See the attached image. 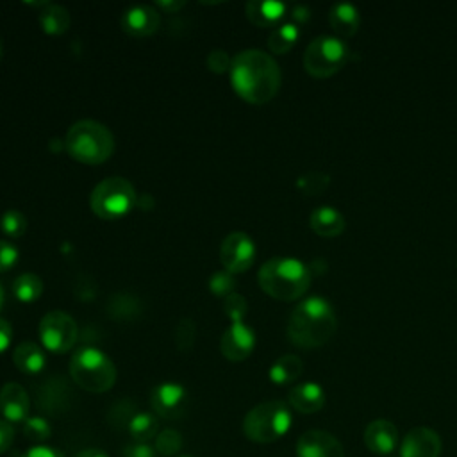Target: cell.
Listing matches in <instances>:
<instances>
[{
	"mask_svg": "<svg viewBox=\"0 0 457 457\" xmlns=\"http://www.w3.org/2000/svg\"><path fill=\"white\" fill-rule=\"evenodd\" d=\"M336 328L337 320L334 309L321 296L302 300L287 320L289 341L303 350L323 346L336 334Z\"/></svg>",
	"mask_w": 457,
	"mask_h": 457,
	"instance_id": "obj_2",
	"label": "cell"
},
{
	"mask_svg": "<svg viewBox=\"0 0 457 457\" xmlns=\"http://www.w3.org/2000/svg\"><path fill=\"white\" fill-rule=\"evenodd\" d=\"M18 261V250L14 245L0 239V271H7Z\"/></svg>",
	"mask_w": 457,
	"mask_h": 457,
	"instance_id": "obj_37",
	"label": "cell"
},
{
	"mask_svg": "<svg viewBox=\"0 0 457 457\" xmlns=\"http://www.w3.org/2000/svg\"><path fill=\"white\" fill-rule=\"evenodd\" d=\"M220 259L227 271L243 273L246 271L255 259V245L252 237L245 232L228 234L220 246Z\"/></svg>",
	"mask_w": 457,
	"mask_h": 457,
	"instance_id": "obj_10",
	"label": "cell"
},
{
	"mask_svg": "<svg viewBox=\"0 0 457 457\" xmlns=\"http://www.w3.org/2000/svg\"><path fill=\"white\" fill-rule=\"evenodd\" d=\"M12 361H14V366L25 375L39 373L46 362L41 346L36 345L34 341L20 343L12 352Z\"/></svg>",
	"mask_w": 457,
	"mask_h": 457,
	"instance_id": "obj_22",
	"label": "cell"
},
{
	"mask_svg": "<svg viewBox=\"0 0 457 457\" xmlns=\"http://www.w3.org/2000/svg\"><path fill=\"white\" fill-rule=\"evenodd\" d=\"M309 225L314 234L321 237H336L345 230V218L334 207H318L311 212Z\"/></svg>",
	"mask_w": 457,
	"mask_h": 457,
	"instance_id": "obj_20",
	"label": "cell"
},
{
	"mask_svg": "<svg viewBox=\"0 0 457 457\" xmlns=\"http://www.w3.org/2000/svg\"><path fill=\"white\" fill-rule=\"evenodd\" d=\"M73 457H109V455L100 448H86V450L75 453Z\"/></svg>",
	"mask_w": 457,
	"mask_h": 457,
	"instance_id": "obj_43",
	"label": "cell"
},
{
	"mask_svg": "<svg viewBox=\"0 0 457 457\" xmlns=\"http://www.w3.org/2000/svg\"><path fill=\"white\" fill-rule=\"evenodd\" d=\"M257 278L266 295L280 302H291L309 289L311 271L293 257H273L261 266Z\"/></svg>",
	"mask_w": 457,
	"mask_h": 457,
	"instance_id": "obj_3",
	"label": "cell"
},
{
	"mask_svg": "<svg viewBox=\"0 0 457 457\" xmlns=\"http://www.w3.org/2000/svg\"><path fill=\"white\" fill-rule=\"evenodd\" d=\"M253 346L255 336L245 323H232L228 328H225L220 339L221 353L234 362L245 361L253 352Z\"/></svg>",
	"mask_w": 457,
	"mask_h": 457,
	"instance_id": "obj_14",
	"label": "cell"
},
{
	"mask_svg": "<svg viewBox=\"0 0 457 457\" xmlns=\"http://www.w3.org/2000/svg\"><path fill=\"white\" fill-rule=\"evenodd\" d=\"M364 445L377 455H391L400 445L398 428L389 420H373L364 428Z\"/></svg>",
	"mask_w": 457,
	"mask_h": 457,
	"instance_id": "obj_15",
	"label": "cell"
},
{
	"mask_svg": "<svg viewBox=\"0 0 457 457\" xmlns=\"http://www.w3.org/2000/svg\"><path fill=\"white\" fill-rule=\"evenodd\" d=\"M328 23L339 39L352 37L359 30L361 16L352 4H336L328 12Z\"/></svg>",
	"mask_w": 457,
	"mask_h": 457,
	"instance_id": "obj_21",
	"label": "cell"
},
{
	"mask_svg": "<svg viewBox=\"0 0 457 457\" xmlns=\"http://www.w3.org/2000/svg\"><path fill=\"white\" fill-rule=\"evenodd\" d=\"M287 402L295 411L302 414H312L323 409L325 391L316 382H302L289 391Z\"/></svg>",
	"mask_w": 457,
	"mask_h": 457,
	"instance_id": "obj_18",
	"label": "cell"
},
{
	"mask_svg": "<svg viewBox=\"0 0 457 457\" xmlns=\"http://www.w3.org/2000/svg\"><path fill=\"white\" fill-rule=\"evenodd\" d=\"M348 61L346 45L334 36H320L303 52V68L311 77L328 79Z\"/></svg>",
	"mask_w": 457,
	"mask_h": 457,
	"instance_id": "obj_8",
	"label": "cell"
},
{
	"mask_svg": "<svg viewBox=\"0 0 457 457\" xmlns=\"http://www.w3.org/2000/svg\"><path fill=\"white\" fill-rule=\"evenodd\" d=\"M298 37H300V30L296 27V23H282L270 32L268 46L273 54L282 55L296 45Z\"/></svg>",
	"mask_w": 457,
	"mask_h": 457,
	"instance_id": "obj_26",
	"label": "cell"
},
{
	"mask_svg": "<svg viewBox=\"0 0 457 457\" xmlns=\"http://www.w3.org/2000/svg\"><path fill=\"white\" fill-rule=\"evenodd\" d=\"M137 204V195L123 177H109L95 186L91 191V211L102 220H118L129 214Z\"/></svg>",
	"mask_w": 457,
	"mask_h": 457,
	"instance_id": "obj_7",
	"label": "cell"
},
{
	"mask_svg": "<svg viewBox=\"0 0 457 457\" xmlns=\"http://www.w3.org/2000/svg\"><path fill=\"white\" fill-rule=\"evenodd\" d=\"M12 293L21 302H34L43 293V282L36 273H21L12 282Z\"/></svg>",
	"mask_w": 457,
	"mask_h": 457,
	"instance_id": "obj_27",
	"label": "cell"
},
{
	"mask_svg": "<svg viewBox=\"0 0 457 457\" xmlns=\"http://www.w3.org/2000/svg\"><path fill=\"white\" fill-rule=\"evenodd\" d=\"M179 457H193V455H179Z\"/></svg>",
	"mask_w": 457,
	"mask_h": 457,
	"instance_id": "obj_47",
	"label": "cell"
},
{
	"mask_svg": "<svg viewBox=\"0 0 457 457\" xmlns=\"http://www.w3.org/2000/svg\"><path fill=\"white\" fill-rule=\"evenodd\" d=\"M400 457H439L443 450L441 437L428 427L411 428L400 441Z\"/></svg>",
	"mask_w": 457,
	"mask_h": 457,
	"instance_id": "obj_12",
	"label": "cell"
},
{
	"mask_svg": "<svg viewBox=\"0 0 457 457\" xmlns=\"http://www.w3.org/2000/svg\"><path fill=\"white\" fill-rule=\"evenodd\" d=\"M12 441H14V427L9 421L0 420V453L7 452Z\"/></svg>",
	"mask_w": 457,
	"mask_h": 457,
	"instance_id": "obj_39",
	"label": "cell"
},
{
	"mask_svg": "<svg viewBox=\"0 0 457 457\" xmlns=\"http://www.w3.org/2000/svg\"><path fill=\"white\" fill-rule=\"evenodd\" d=\"M161 12L152 5H134L121 14V29L132 37H146L157 32Z\"/></svg>",
	"mask_w": 457,
	"mask_h": 457,
	"instance_id": "obj_17",
	"label": "cell"
},
{
	"mask_svg": "<svg viewBox=\"0 0 457 457\" xmlns=\"http://www.w3.org/2000/svg\"><path fill=\"white\" fill-rule=\"evenodd\" d=\"M23 434L27 439H30L34 443H43L50 437L52 427L46 421V418H43V416H29L23 423Z\"/></svg>",
	"mask_w": 457,
	"mask_h": 457,
	"instance_id": "obj_31",
	"label": "cell"
},
{
	"mask_svg": "<svg viewBox=\"0 0 457 457\" xmlns=\"http://www.w3.org/2000/svg\"><path fill=\"white\" fill-rule=\"evenodd\" d=\"M2 305H4V287L0 284V309H2Z\"/></svg>",
	"mask_w": 457,
	"mask_h": 457,
	"instance_id": "obj_45",
	"label": "cell"
},
{
	"mask_svg": "<svg viewBox=\"0 0 457 457\" xmlns=\"http://www.w3.org/2000/svg\"><path fill=\"white\" fill-rule=\"evenodd\" d=\"M296 457H345V450L336 436L312 428L298 437Z\"/></svg>",
	"mask_w": 457,
	"mask_h": 457,
	"instance_id": "obj_13",
	"label": "cell"
},
{
	"mask_svg": "<svg viewBox=\"0 0 457 457\" xmlns=\"http://www.w3.org/2000/svg\"><path fill=\"white\" fill-rule=\"evenodd\" d=\"M109 312L114 320H132L137 312V300L127 295H116L109 302Z\"/></svg>",
	"mask_w": 457,
	"mask_h": 457,
	"instance_id": "obj_29",
	"label": "cell"
},
{
	"mask_svg": "<svg viewBox=\"0 0 457 457\" xmlns=\"http://www.w3.org/2000/svg\"><path fill=\"white\" fill-rule=\"evenodd\" d=\"M21 457H64V453L54 446L36 445V446L29 448Z\"/></svg>",
	"mask_w": 457,
	"mask_h": 457,
	"instance_id": "obj_40",
	"label": "cell"
},
{
	"mask_svg": "<svg viewBox=\"0 0 457 457\" xmlns=\"http://www.w3.org/2000/svg\"><path fill=\"white\" fill-rule=\"evenodd\" d=\"M39 23L46 34L59 36L70 29V14L62 5L46 4L39 12Z\"/></svg>",
	"mask_w": 457,
	"mask_h": 457,
	"instance_id": "obj_25",
	"label": "cell"
},
{
	"mask_svg": "<svg viewBox=\"0 0 457 457\" xmlns=\"http://www.w3.org/2000/svg\"><path fill=\"white\" fill-rule=\"evenodd\" d=\"M127 430L132 436L134 443H148L159 434V420L155 414L141 411L130 418Z\"/></svg>",
	"mask_w": 457,
	"mask_h": 457,
	"instance_id": "obj_24",
	"label": "cell"
},
{
	"mask_svg": "<svg viewBox=\"0 0 457 457\" xmlns=\"http://www.w3.org/2000/svg\"><path fill=\"white\" fill-rule=\"evenodd\" d=\"M2 55H4V48H2V43H0V59H2Z\"/></svg>",
	"mask_w": 457,
	"mask_h": 457,
	"instance_id": "obj_46",
	"label": "cell"
},
{
	"mask_svg": "<svg viewBox=\"0 0 457 457\" xmlns=\"http://www.w3.org/2000/svg\"><path fill=\"white\" fill-rule=\"evenodd\" d=\"M234 286H236L234 275H232L230 271H227V270L212 273V277H211V280H209V289H211L214 295L225 296V298H227L228 295H232Z\"/></svg>",
	"mask_w": 457,
	"mask_h": 457,
	"instance_id": "obj_35",
	"label": "cell"
},
{
	"mask_svg": "<svg viewBox=\"0 0 457 457\" xmlns=\"http://www.w3.org/2000/svg\"><path fill=\"white\" fill-rule=\"evenodd\" d=\"M39 337L50 352L64 353L77 343L79 327L68 312L50 311L39 321Z\"/></svg>",
	"mask_w": 457,
	"mask_h": 457,
	"instance_id": "obj_9",
	"label": "cell"
},
{
	"mask_svg": "<svg viewBox=\"0 0 457 457\" xmlns=\"http://www.w3.org/2000/svg\"><path fill=\"white\" fill-rule=\"evenodd\" d=\"M207 68L212 71V73H225V71H230V66H232V59L228 57V54L225 50H212L209 52L207 55Z\"/></svg>",
	"mask_w": 457,
	"mask_h": 457,
	"instance_id": "obj_36",
	"label": "cell"
},
{
	"mask_svg": "<svg viewBox=\"0 0 457 457\" xmlns=\"http://www.w3.org/2000/svg\"><path fill=\"white\" fill-rule=\"evenodd\" d=\"M246 309H248V303L245 300L243 295H237V293H232L225 298L223 302V311L227 314V318L232 321V323H241V320L245 318L246 314Z\"/></svg>",
	"mask_w": 457,
	"mask_h": 457,
	"instance_id": "obj_34",
	"label": "cell"
},
{
	"mask_svg": "<svg viewBox=\"0 0 457 457\" xmlns=\"http://www.w3.org/2000/svg\"><path fill=\"white\" fill-rule=\"evenodd\" d=\"M230 84L245 102L261 105L278 93L280 68L262 50H243L232 59Z\"/></svg>",
	"mask_w": 457,
	"mask_h": 457,
	"instance_id": "obj_1",
	"label": "cell"
},
{
	"mask_svg": "<svg viewBox=\"0 0 457 457\" xmlns=\"http://www.w3.org/2000/svg\"><path fill=\"white\" fill-rule=\"evenodd\" d=\"M293 416L287 403L268 400L252 407L243 420V432L253 443H273L291 428Z\"/></svg>",
	"mask_w": 457,
	"mask_h": 457,
	"instance_id": "obj_6",
	"label": "cell"
},
{
	"mask_svg": "<svg viewBox=\"0 0 457 457\" xmlns=\"http://www.w3.org/2000/svg\"><path fill=\"white\" fill-rule=\"evenodd\" d=\"M0 227H2V232L9 237H20L25 234L27 230V218L23 212L20 211H5L2 214V220H0Z\"/></svg>",
	"mask_w": 457,
	"mask_h": 457,
	"instance_id": "obj_32",
	"label": "cell"
},
{
	"mask_svg": "<svg viewBox=\"0 0 457 457\" xmlns=\"http://www.w3.org/2000/svg\"><path fill=\"white\" fill-rule=\"evenodd\" d=\"M293 20H295L296 23L307 21V20H309V9L303 7V5H296V7L293 9Z\"/></svg>",
	"mask_w": 457,
	"mask_h": 457,
	"instance_id": "obj_42",
	"label": "cell"
},
{
	"mask_svg": "<svg viewBox=\"0 0 457 457\" xmlns=\"http://www.w3.org/2000/svg\"><path fill=\"white\" fill-rule=\"evenodd\" d=\"M11 339H12V328H11V323L4 318H0V353H4L9 345H11Z\"/></svg>",
	"mask_w": 457,
	"mask_h": 457,
	"instance_id": "obj_41",
	"label": "cell"
},
{
	"mask_svg": "<svg viewBox=\"0 0 457 457\" xmlns=\"http://www.w3.org/2000/svg\"><path fill=\"white\" fill-rule=\"evenodd\" d=\"M303 370V362L298 355L293 353H286L282 357H278L271 368H270V380L277 386H286L295 382Z\"/></svg>",
	"mask_w": 457,
	"mask_h": 457,
	"instance_id": "obj_23",
	"label": "cell"
},
{
	"mask_svg": "<svg viewBox=\"0 0 457 457\" xmlns=\"http://www.w3.org/2000/svg\"><path fill=\"white\" fill-rule=\"evenodd\" d=\"M64 148L79 162L102 164L112 155L114 137L105 125L95 120H80L68 129Z\"/></svg>",
	"mask_w": 457,
	"mask_h": 457,
	"instance_id": "obj_4",
	"label": "cell"
},
{
	"mask_svg": "<svg viewBox=\"0 0 457 457\" xmlns=\"http://www.w3.org/2000/svg\"><path fill=\"white\" fill-rule=\"evenodd\" d=\"M330 184V177L321 171H309L296 180V187L305 195H320Z\"/></svg>",
	"mask_w": 457,
	"mask_h": 457,
	"instance_id": "obj_30",
	"label": "cell"
},
{
	"mask_svg": "<svg viewBox=\"0 0 457 457\" xmlns=\"http://www.w3.org/2000/svg\"><path fill=\"white\" fill-rule=\"evenodd\" d=\"M387 457H393V455H387Z\"/></svg>",
	"mask_w": 457,
	"mask_h": 457,
	"instance_id": "obj_48",
	"label": "cell"
},
{
	"mask_svg": "<svg viewBox=\"0 0 457 457\" xmlns=\"http://www.w3.org/2000/svg\"><path fill=\"white\" fill-rule=\"evenodd\" d=\"M155 448L148 443H132L123 450V457H155Z\"/></svg>",
	"mask_w": 457,
	"mask_h": 457,
	"instance_id": "obj_38",
	"label": "cell"
},
{
	"mask_svg": "<svg viewBox=\"0 0 457 457\" xmlns=\"http://www.w3.org/2000/svg\"><path fill=\"white\" fill-rule=\"evenodd\" d=\"M150 403L157 416L175 420L186 411L187 393L177 382H162L154 387L150 395Z\"/></svg>",
	"mask_w": 457,
	"mask_h": 457,
	"instance_id": "obj_11",
	"label": "cell"
},
{
	"mask_svg": "<svg viewBox=\"0 0 457 457\" xmlns=\"http://www.w3.org/2000/svg\"><path fill=\"white\" fill-rule=\"evenodd\" d=\"M154 448L157 453L164 455V457H171L175 455L180 448H182V436L179 430L175 428H164L155 436V443Z\"/></svg>",
	"mask_w": 457,
	"mask_h": 457,
	"instance_id": "obj_28",
	"label": "cell"
},
{
	"mask_svg": "<svg viewBox=\"0 0 457 457\" xmlns=\"http://www.w3.org/2000/svg\"><path fill=\"white\" fill-rule=\"evenodd\" d=\"M195 337H196V328H195V321L189 318H182L177 323L175 328V345L180 352H189L195 345Z\"/></svg>",
	"mask_w": 457,
	"mask_h": 457,
	"instance_id": "obj_33",
	"label": "cell"
},
{
	"mask_svg": "<svg viewBox=\"0 0 457 457\" xmlns=\"http://www.w3.org/2000/svg\"><path fill=\"white\" fill-rule=\"evenodd\" d=\"M286 9L287 7L282 2H273V0H250L245 5L246 18L257 27L277 25L284 18Z\"/></svg>",
	"mask_w": 457,
	"mask_h": 457,
	"instance_id": "obj_19",
	"label": "cell"
},
{
	"mask_svg": "<svg viewBox=\"0 0 457 457\" xmlns=\"http://www.w3.org/2000/svg\"><path fill=\"white\" fill-rule=\"evenodd\" d=\"M70 375L84 391L104 393L116 382V366L102 350L84 346L73 353L70 361Z\"/></svg>",
	"mask_w": 457,
	"mask_h": 457,
	"instance_id": "obj_5",
	"label": "cell"
},
{
	"mask_svg": "<svg viewBox=\"0 0 457 457\" xmlns=\"http://www.w3.org/2000/svg\"><path fill=\"white\" fill-rule=\"evenodd\" d=\"M157 5L161 7V9H164V11H179V9H182L184 5H186V2H157Z\"/></svg>",
	"mask_w": 457,
	"mask_h": 457,
	"instance_id": "obj_44",
	"label": "cell"
},
{
	"mask_svg": "<svg viewBox=\"0 0 457 457\" xmlns=\"http://www.w3.org/2000/svg\"><path fill=\"white\" fill-rule=\"evenodd\" d=\"M0 412L5 421L25 423L30 412V398L23 386L18 382H7L0 389Z\"/></svg>",
	"mask_w": 457,
	"mask_h": 457,
	"instance_id": "obj_16",
	"label": "cell"
}]
</instances>
